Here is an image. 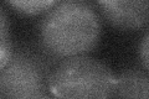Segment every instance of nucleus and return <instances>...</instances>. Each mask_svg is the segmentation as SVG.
I'll return each instance as SVG.
<instances>
[{"mask_svg":"<svg viewBox=\"0 0 149 99\" xmlns=\"http://www.w3.org/2000/svg\"><path fill=\"white\" fill-rule=\"evenodd\" d=\"M40 39L45 48L58 57L86 55L100 42V16L86 1H57L41 20Z\"/></svg>","mask_w":149,"mask_h":99,"instance_id":"1","label":"nucleus"},{"mask_svg":"<svg viewBox=\"0 0 149 99\" xmlns=\"http://www.w3.org/2000/svg\"><path fill=\"white\" fill-rule=\"evenodd\" d=\"M116 83L113 71L87 55L65 58L47 77L55 99H113Z\"/></svg>","mask_w":149,"mask_h":99,"instance_id":"2","label":"nucleus"},{"mask_svg":"<svg viewBox=\"0 0 149 99\" xmlns=\"http://www.w3.org/2000/svg\"><path fill=\"white\" fill-rule=\"evenodd\" d=\"M45 81V69L39 61L26 55H13L0 69V96L5 99L42 98Z\"/></svg>","mask_w":149,"mask_h":99,"instance_id":"3","label":"nucleus"},{"mask_svg":"<svg viewBox=\"0 0 149 99\" xmlns=\"http://www.w3.org/2000/svg\"><path fill=\"white\" fill-rule=\"evenodd\" d=\"M97 4L106 20L119 30L136 31L148 24L147 0H101Z\"/></svg>","mask_w":149,"mask_h":99,"instance_id":"4","label":"nucleus"},{"mask_svg":"<svg viewBox=\"0 0 149 99\" xmlns=\"http://www.w3.org/2000/svg\"><path fill=\"white\" fill-rule=\"evenodd\" d=\"M117 77L113 99H148L149 78L147 71L130 68Z\"/></svg>","mask_w":149,"mask_h":99,"instance_id":"5","label":"nucleus"},{"mask_svg":"<svg viewBox=\"0 0 149 99\" xmlns=\"http://www.w3.org/2000/svg\"><path fill=\"white\" fill-rule=\"evenodd\" d=\"M10 25L4 9L0 6V69H3L13 57Z\"/></svg>","mask_w":149,"mask_h":99,"instance_id":"6","label":"nucleus"},{"mask_svg":"<svg viewBox=\"0 0 149 99\" xmlns=\"http://www.w3.org/2000/svg\"><path fill=\"white\" fill-rule=\"evenodd\" d=\"M57 1L55 0H10L6 1L9 6L14 10L24 15H39L42 12H47Z\"/></svg>","mask_w":149,"mask_h":99,"instance_id":"7","label":"nucleus"},{"mask_svg":"<svg viewBox=\"0 0 149 99\" xmlns=\"http://www.w3.org/2000/svg\"><path fill=\"white\" fill-rule=\"evenodd\" d=\"M148 42H149V36L148 34L144 35L143 40L139 45V57L142 60V63H143V67H144V71L148 69V66H149V61H148Z\"/></svg>","mask_w":149,"mask_h":99,"instance_id":"8","label":"nucleus"},{"mask_svg":"<svg viewBox=\"0 0 149 99\" xmlns=\"http://www.w3.org/2000/svg\"><path fill=\"white\" fill-rule=\"evenodd\" d=\"M0 99H5V98H4L3 96H0Z\"/></svg>","mask_w":149,"mask_h":99,"instance_id":"9","label":"nucleus"},{"mask_svg":"<svg viewBox=\"0 0 149 99\" xmlns=\"http://www.w3.org/2000/svg\"><path fill=\"white\" fill-rule=\"evenodd\" d=\"M37 99H45V98H37Z\"/></svg>","mask_w":149,"mask_h":99,"instance_id":"10","label":"nucleus"}]
</instances>
